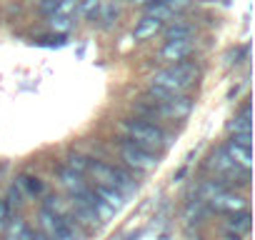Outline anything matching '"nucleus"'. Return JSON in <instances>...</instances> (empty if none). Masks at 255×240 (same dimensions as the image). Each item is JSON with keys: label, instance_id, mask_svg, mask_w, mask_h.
Wrapping results in <instances>:
<instances>
[{"label": "nucleus", "instance_id": "f257e3e1", "mask_svg": "<svg viewBox=\"0 0 255 240\" xmlns=\"http://www.w3.org/2000/svg\"><path fill=\"white\" fill-rule=\"evenodd\" d=\"M120 130L128 135L125 140H130L145 150H153V153L165 150L170 145V135L155 123H148V120H123Z\"/></svg>", "mask_w": 255, "mask_h": 240}, {"label": "nucleus", "instance_id": "f03ea898", "mask_svg": "<svg viewBox=\"0 0 255 240\" xmlns=\"http://www.w3.org/2000/svg\"><path fill=\"white\" fill-rule=\"evenodd\" d=\"M195 78H198V68L195 65H190V63H175V65H170L165 70H158L150 78V85H158L163 90L185 95V90L195 83Z\"/></svg>", "mask_w": 255, "mask_h": 240}, {"label": "nucleus", "instance_id": "7ed1b4c3", "mask_svg": "<svg viewBox=\"0 0 255 240\" xmlns=\"http://www.w3.org/2000/svg\"><path fill=\"white\" fill-rule=\"evenodd\" d=\"M120 155H123V160H125L128 165L135 168V170H140V173H153V170L160 165L158 153L145 150V148H140V145H135V143H130V140H123V143H120Z\"/></svg>", "mask_w": 255, "mask_h": 240}, {"label": "nucleus", "instance_id": "20e7f679", "mask_svg": "<svg viewBox=\"0 0 255 240\" xmlns=\"http://www.w3.org/2000/svg\"><path fill=\"white\" fill-rule=\"evenodd\" d=\"M40 225H43V233L48 240H80L75 233V225L68 218H63L48 208L40 210Z\"/></svg>", "mask_w": 255, "mask_h": 240}, {"label": "nucleus", "instance_id": "39448f33", "mask_svg": "<svg viewBox=\"0 0 255 240\" xmlns=\"http://www.w3.org/2000/svg\"><path fill=\"white\" fill-rule=\"evenodd\" d=\"M205 205H210V210H215V213H230V215L248 210V200L235 193H228V190L215 193L210 200H205Z\"/></svg>", "mask_w": 255, "mask_h": 240}, {"label": "nucleus", "instance_id": "423d86ee", "mask_svg": "<svg viewBox=\"0 0 255 240\" xmlns=\"http://www.w3.org/2000/svg\"><path fill=\"white\" fill-rule=\"evenodd\" d=\"M190 53H193V38H188V40H168L160 48V60L175 65V63H183Z\"/></svg>", "mask_w": 255, "mask_h": 240}, {"label": "nucleus", "instance_id": "0eeeda50", "mask_svg": "<svg viewBox=\"0 0 255 240\" xmlns=\"http://www.w3.org/2000/svg\"><path fill=\"white\" fill-rule=\"evenodd\" d=\"M60 183H63V188L70 193V198H75V200H80V198H85L88 193H90V188H88V183L83 180V175H78V173H73L70 168H60Z\"/></svg>", "mask_w": 255, "mask_h": 240}, {"label": "nucleus", "instance_id": "6e6552de", "mask_svg": "<svg viewBox=\"0 0 255 240\" xmlns=\"http://www.w3.org/2000/svg\"><path fill=\"white\" fill-rule=\"evenodd\" d=\"M208 165H210L215 173H220V175H238V173H248V170H240V168H238V165L228 158L225 148H218V150L210 155Z\"/></svg>", "mask_w": 255, "mask_h": 240}, {"label": "nucleus", "instance_id": "1a4fd4ad", "mask_svg": "<svg viewBox=\"0 0 255 240\" xmlns=\"http://www.w3.org/2000/svg\"><path fill=\"white\" fill-rule=\"evenodd\" d=\"M225 153H228V158L240 168V170H250V163H253V155H250V148L248 145H238V143H233V140H228L225 145Z\"/></svg>", "mask_w": 255, "mask_h": 240}, {"label": "nucleus", "instance_id": "9d476101", "mask_svg": "<svg viewBox=\"0 0 255 240\" xmlns=\"http://www.w3.org/2000/svg\"><path fill=\"white\" fill-rule=\"evenodd\" d=\"M163 30V20H155V18H140V23L135 25V30H133V40L135 43H143V40H150V38H155V33H160Z\"/></svg>", "mask_w": 255, "mask_h": 240}, {"label": "nucleus", "instance_id": "9b49d317", "mask_svg": "<svg viewBox=\"0 0 255 240\" xmlns=\"http://www.w3.org/2000/svg\"><path fill=\"white\" fill-rule=\"evenodd\" d=\"M93 193H95V195H98V198H100L105 205H110L115 213H118V210H123V208H125V203H128V200H125V195H123V193H118L115 188L95 185V190H93Z\"/></svg>", "mask_w": 255, "mask_h": 240}, {"label": "nucleus", "instance_id": "f8f14e48", "mask_svg": "<svg viewBox=\"0 0 255 240\" xmlns=\"http://www.w3.org/2000/svg\"><path fill=\"white\" fill-rule=\"evenodd\" d=\"M230 135H250L253 133V123H250V105L243 108V113H238L230 123H228Z\"/></svg>", "mask_w": 255, "mask_h": 240}, {"label": "nucleus", "instance_id": "ddd939ff", "mask_svg": "<svg viewBox=\"0 0 255 240\" xmlns=\"http://www.w3.org/2000/svg\"><path fill=\"white\" fill-rule=\"evenodd\" d=\"M228 230L235 233L233 240H240V238L250 230V213H248V210H243V213H233L230 220H228Z\"/></svg>", "mask_w": 255, "mask_h": 240}, {"label": "nucleus", "instance_id": "4468645a", "mask_svg": "<svg viewBox=\"0 0 255 240\" xmlns=\"http://www.w3.org/2000/svg\"><path fill=\"white\" fill-rule=\"evenodd\" d=\"M205 200H190L188 205H185V213H183V220L188 223V225H193V223H203V218H205Z\"/></svg>", "mask_w": 255, "mask_h": 240}, {"label": "nucleus", "instance_id": "2eb2a0df", "mask_svg": "<svg viewBox=\"0 0 255 240\" xmlns=\"http://www.w3.org/2000/svg\"><path fill=\"white\" fill-rule=\"evenodd\" d=\"M118 15H120V10H118V5H115V0H110V3H105V0H103L100 13H98L95 20H100L103 28H113V23H118Z\"/></svg>", "mask_w": 255, "mask_h": 240}, {"label": "nucleus", "instance_id": "dca6fc26", "mask_svg": "<svg viewBox=\"0 0 255 240\" xmlns=\"http://www.w3.org/2000/svg\"><path fill=\"white\" fill-rule=\"evenodd\" d=\"M193 33H195V28L190 23H173L170 28H165V43L168 40H188V38H193Z\"/></svg>", "mask_w": 255, "mask_h": 240}, {"label": "nucleus", "instance_id": "f3484780", "mask_svg": "<svg viewBox=\"0 0 255 240\" xmlns=\"http://www.w3.org/2000/svg\"><path fill=\"white\" fill-rule=\"evenodd\" d=\"M100 5H103V0H78V13L88 20H95L100 13Z\"/></svg>", "mask_w": 255, "mask_h": 240}, {"label": "nucleus", "instance_id": "a211bd4d", "mask_svg": "<svg viewBox=\"0 0 255 240\" xmlns=\"http://www.w3.org/2000/svg\"><path fill=\"white\" fill-rule=\"evenodd\" d=\"M73 23H75V18H68V15H55V13L48 15V25L58 33H68L73 28Z\"/></svg>", "mask_w": 255, "mask_h": 240}, {"label": "nucleus", "instance_id": "6ab92c4d", "mask_svg": "<svg viewBox=\"0 0 255 240\" xmlns=\"http://www.w3.org/2000/svg\"><path fill=\"white\" fill-rule=\"evenodd\" d=\"M18 188L25 190L28 195H43V183H40L38 178H33V175H23V178L18 180Z\"/></svg>", "mask_w": 255, "mask_h": 240}, {"label": "nucleus", "instance_id": "aec40b11", "mask_svg": "<svg viewBox=\"0 0 255 240\" xmlns=\"http://www.w3.org/2000/svg\"><path fill=\"white\" fill-rule=\"evenodd\" d=\"M220 190H225V185L220 183V180H208V183H203L200 185V200H210L215 193H220Z\"/></svg>", "mask_w": 255, "mask_h": 240}, {"label": "nucleus", "instance_id": "412c9836", "mask_svg": "<svg viewBox=\"0 0 255 240\" xmlns=\"http://www.w3.org/2000/svg\"><path fill=\"white\" fill-rule=\"evenodd\" d=\"M88 165H90V160L75 153V155H70V158H68V165H65V168H70L73 173H78V175H83V173L88 170Z\"/></svg>", "mask_w": 255, "mask_h": 240}, {"label": "nucleus", "instance_id": "4be33fe9", "mask_svg": "<svg viewBox=\"0 0 255 240\" xmlns=\"http://www.w3.org/2000/svg\"><path fill=\"white\" fill-rule=\"evenodd\" d=\"M8 203H10L13 208H20V205H23V190H20L18 185H10V190H8Z\"/></svg>", "mask_w": 255, "mask_h": 240}, {"label": "nucleus", "instance_id": "5701e85b", "mask_svg": "<svg viewBox=\"0 0 255 240\" xmlns=\"http://www.w3.org/2000/svg\"><path fill=\"white\" fill-rule=\"evenodd\" d=\"M5 223H8V203L0 200V230L5 228Z\"/></svg>", "mask_w": 255, "mask_h": 240}, {"label": "nucleus", "instance_id": "b1692460", "mask_svg": "<svg viewBox=\"0 0 255 240\" xmlns=\"http://www.w3.org/2000/svg\"><path fill=\"white\" fill-rule=\"evenodd\" d=\"M230 140L238 143V145H248L250 148V135H230Z\"/></svg>", "mask_w": 255, "mask_h": 240}, {"label": "nucleus", "instance_id": "393cba45", "mask_svg": "<svg viewBox=\"0 0 255 240\" xmlns=\"http://www.w3.org/2000/svg\"><path fill=\"white\" fill-rule=\"evenodd\" d=\"M28 240H48V238H45L43 233H30V238H28Z\"/></svg>", "mask_w": 255, "mask_h": 240}]
</instances>
